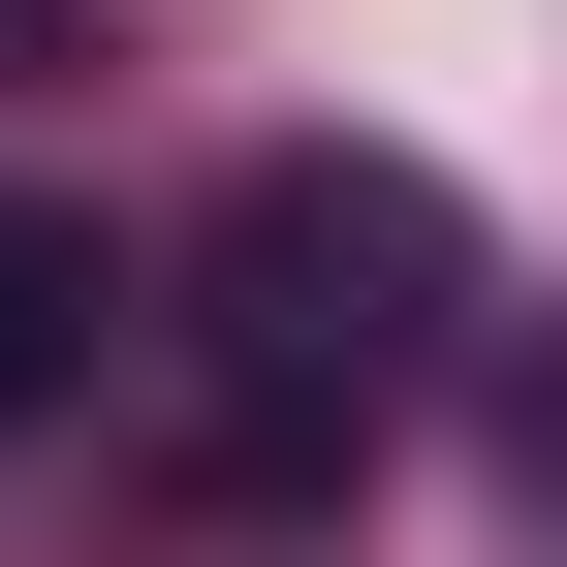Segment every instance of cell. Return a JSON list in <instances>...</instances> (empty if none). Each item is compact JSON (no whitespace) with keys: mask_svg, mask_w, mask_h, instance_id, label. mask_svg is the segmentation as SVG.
Listing matches in <instances>:
<instances>
[{"mask_svg":"<svg viewBox=\"0 0 567 567\" xmlns=\"http://www.w3.org/2000/svg\"><path fill=\"white\" fill-rule=\"evenodd\" d=\"M442 316H473V221L410 158H252L189 221V505H347V442L442 379Z\"/></svg>","mask_w":567,"mask_h":567,"instance_id":"obj_1","label":"cell"},{"mask_svg":"<svg viewBox=\"0 0 567 567\" xmlns=\"http://www.w3.org/2000/svg\"><path fill=\"white\" fill-rule=\"evenodd\" d=\"M95 347H126V252L63 221V189H0V442H32V410H95Z\"/></svg>","mask_w":567,"mask_h":567,"instance_id":"obj_2","label":"cell"}]
</instances>
